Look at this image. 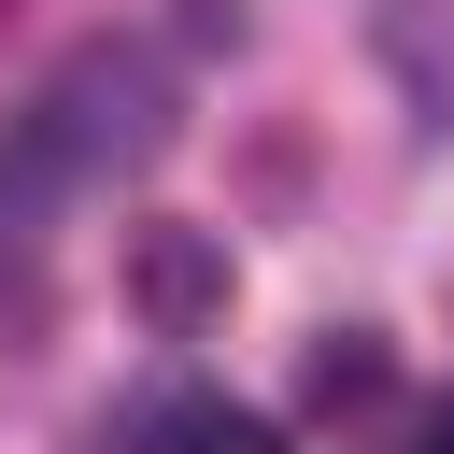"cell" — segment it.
I'll list each match as a JSON object with an SVG mask.
<instances>
[{"label": "cell", "instance_id": "cell-1", "mask_svg": "<svg viewBox=\"0 0 454 454\" xmlns=\"http://www.w3.org/2000/svg\"><path fill=\"white\" fill-rule=\"evenodd\" d=\"M43 170H128V156H156L170 142V85H156V57L142 43H85L57 85H43Z\"/></svg>", "mask_w": 454, "mask_h": 454}, {"label": "cell", "instance_id": "cell-2", "mask_svg": "<svg viewBox=\"0 0 454 454\" xmlns=\"http://www.w3.org/2000/svg\"><path fill=\"white\" fill-rule=\"evenodd\" d=\"M369 43L411 99V128H454V0H369Z\"/></svg>", "mask_w": 454, "mask_h": 454}, {"label": "cell", "instance_id": "cell-3", "mask_svg": "<svg viewBox=\"0 0 454 454\" xmlns=\"http://www.w3.org/2000/svg\"><path fill=\"white\" fill-rule=\"evenodd\" d=\"M156 454H284L270 411H227V397H170L156 411Z\"/></svg>", "mask_w": 454, "mask_h": 454}, {"label": "cell", "instance_id": "cell-4", "mask_svg": "<svg viewBox=\"0 0 454 454\" xmlns=\"http://www.w3.org/2000/svg\"><path fill=\"white\" fill-rule=\"evenodd\" d=\"M142 298H156V312H199V298H213V270H199L184 241H156V255H142Z\"/></svg>", "mask_w": 454, "mask_h": 454}, {"label": "cell", "instance_id": "cell-5", "mask_svg": "<svg viewBox=\"0 0 454 454\" xmlns=\"http://www.w3.org/2000/svg\"><path fill=\"white\" fill-rule=\"evenodd\" d=\"M369 383H383L369 340H326V355H312V397H369Z\"/></svg>", "mask_w": 454, "mask_h": 454}, {"label": "cell", "instance_id": "cell-6", "mask_svg": "<svg viewBox=\"0 0 454 454\" xmlns=\"http://www.w3.org/2000/svg\"><path fill=\"white\" fill-rule=\"evenodd\" d=\"M184 43H241V0H184Z\"/></svg>", "mask_w": 454, "mask_h": 454}]
</instances>
